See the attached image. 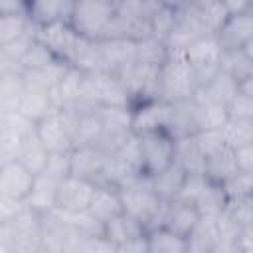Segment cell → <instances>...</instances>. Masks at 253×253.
Returning a JSON list of instances; mask_svg holds the SVG:
<instances>
[{
    "mask_svg": "<svg viewBox=\"0 0 253 253\" xmlns=\"http://www.w3.org/2000/svg\"><path fill=\"white\" fill-rule=\"evenodd\" d=\"M119 194H121V204H123V211L125 213H128L134 219H138L146 229L160 225L166 202L160 200L152 192L148 176L142 174L136 182L121 186Z\"/></svg>",
    "mask_w": 253,
    "mask_h": 253,
    "instance_id": "6da1fadb",
    "label": "cell"
},
{
    "mask_svg": "<svg viewBox=\"0 0 253 253\" xmlns=\"http://www.w3.org/2000/svg\"><path fill=\"white\" fill-rule=\"evenodd\" d=\"M196 89L198 83H196L194 67L180 53H170L168 59L158 69L156 97L176 103V101L192 99Z\"/></svg>",
    "mask_w": 253,
    "mask_h": 253,
    "instance_id": "7a4b0ae2",
    "label": "cell"
},
{
    "mask_svg": "<svg viewBox=\"0 0 253 253\" xmlns=\"http://www.w3.org/2000/svg\"><path fill=\"white\" fill-rule=\"evenodd\" d=\"M117 0H71L69 24L89 40H103L115 20Z\"/></svg>",
    "mask_w": 253,
    "mask_h": 253,
    "instance_id": "3957f363",
    "label": "cell"
},
{
    "mask_svg": "<svg viewBox=\"0 0 253 253\" xmlns=\"http://www.w3.org/2000/svg\"><path fill=\"white\" fill-rule=\"evenodd\" d=\"M77 105L89 107H130V99L119 81V77L111 71H85L81 99Z\"/></svg>",
    "mask_w": 253,
    "mask_h": 253,
    "instance_id": "277c9868",
    "label": "cell"
},
{
    "mask_svg": "<svg viewBox=\"0 0 253 253\" xmlns=\"http://www.w3.org/2000/svg\"><path fill=\"white\" fill-rule=\"evenodd\" d=\"M138 148H140V172L144 176H154L174 162L176 138L168 130L148 132L138 136Z\"/></svg>",
    "mask_w": 253,
    "mask_h": 253,
    "instance_id": "5b68a950",
    "label": "cell"
},
{
    "mask_svg": "<svg viewBox=\"0 0 253 253\" xmlns=\"http://www.w3.org/2000/svg\"><path fill=\"white\" fill-rule=\"evenodd\" d=\"M172 103L160 97L142 99L130 105V132L136 136L168 130L172 121Z\"/></svg>",
    "mask_w": 253,
    "mask_h": 253,
    "instance_id": "8992f818",
    "label": "cell"
},
{
    "mask_svg": "<svg viewBox=\"0 0 253 253\" xmlns=\"http://www.w3.org/2000/svg\"><path fill=\"white\" fill-rule=\"evenodd\" d=\"M34 132L49 152L71 150V111L67 107H53L49 113H45L40 121L34 123Z\"/></svg>",
    "mask_w": 253,
    "mask_h": 253,
    "instance_id": "52a82bcc",
    "label": "cell"
},
{
    "mask_svg": "<svg viewBox=\"0 0 253 253\" xmlns=\"http://www.w3.org/2000/svg\"><path fill=\"white\" fill-rule=\"evenodd\" d=\"M158 69L160 67H152V65H144L138 61H130L128 65H125L123 69H119L115 75L119 77V81L123 83L130 105L142 99H150L156 97V81H158Z\"/></svg>",
    "mask_w": 253,
    "mask_h": 253,
    "instance_id": "ba28073f",
    "label": "cell"
},
{
    "mask_svg": "<svg viewBox=\"0 0 253 253\" xmlns=\"http://www.w3.org/2000/svg\"><path fill=\"white\" fill-rule=\"evenodd\" d=\"M14 233V253H32L42 251L40 233H42V213L28 208L26 204L16 211V215L8 221Z\"/></svg>",
    "mask_w": 253,
    "mask_h": 253,
    "instance_id": "9c48e42d",
    "label": "cell"
},
{
    "mask_svg": "<svg viewBox=\"0 0 253 253\" xmlns=\"http://www.w3.org/2000/svg\"><path fill=\"white\" fill-rule=\"evenodd\" d=\"M95 182L69 174L57 184L55 208L61 211H83L89 208L91 196L95 192Z\"/></svg>",
    "mask_w": 253,
    "mask_h": 253,
    "instance_id": "30bf717a",
    "label": "cell"
},
{
    "mask_svg": "<svg viewBox=\"0 0 253 253\" xmlns=\"http://www.w3.org/2000/svg\"><path fill=\"white\" fill-rule=\"evenodd\" d=\"M34 34L42 43H45L53 51L55 57L65 59V61H69V55L73 53V49L81 38L75 32V28L69 24V20H59V22L36 28Z\"/></svg>",
    "mask_w": 253,
    "mask_h": 253,
    "instance_id": "8fae6325",
    "label": "cell"
},
{
    "mask_svg": "<svg viewBox=\"0 0 253 253\" xmlns=\"http://www.w3.org/2000/svg\"><path fill=\"white\" fill-rule=\"evenodd\" d=\"M109 152L97 144L71 148V174L101 184Z\"/></svg>",
    "mask_w": 253,
    "mask_h": 253,
    "instance_id": "7c38bea8",
    "label": "cell"
},
{
    "mask_svg": "<svg viewBox=\"0 0 253 253\" xmlns=\"http://www.w3.org/2000/svg\"><path fill=\"white\" fill-rule=\"evenodd\" d=\"M215 38L221 49H241L245 43L253 42V12L229 14L215 32Z\"/></svg>",
    "mask_w": 253,
    "mask_h": 253,
    "instance_id": "4fadbf2b",
    "label": "cell"
},
{
    "mask_svg": "<svg viewBox=\"0 0 253 253\" xmlns=\"http://www.w3.org/2000/svg\"><path fill=\"white\" fill-rule=\"evenodd\" d=\"M34 176L36 174H32L20 160L6 162L0 166V196L24 202L32 188Z\"/></svg>",
    "mask_w": 253,
    "mask_h": 253,
    "instance_id": "5bb4252c",
    "label": "cell"
},
{
    "mask_svg": "<svg viewBox=\"0 0 253 253\" xmlns=\"http://www.w3.org/2000/svg\"><path fill=\"white\" fill-rule=\"evenodd\" d=\"M101 55V71L117 73L130 61H134V42L125 38H105L97 40Z\"/></svg>",
    "mask_w": 253,
    "mask_h": 253,
    "instance_id": "9a60e30c",
    "label": "cell"
},
{
    "mask_svg": "<svg viewBox=\"0 0 253 253\" xmlns=\"http://www.w3.org/2000/svg\"><path fill=\"white\" fill-rule=\"evenodd\" d=\"M237 93V81L225 73L223 69H219L206 85L198 87L192 95V99L200 105L204 103H219V105H227L231 101V97Z\"/></svg>",
    "mask_w": 253,
    "mask_h": 253,
    "instance_id": "2e32d148",
    "label": "cell"
},
{
    "mask_svg": "<svg viewBox=\"0 0 253 253\" xmlns=\"http://www.w3.org/2000/svg\"><path fill=\"white\" fill-rule=\"evenodd\" d=\"M198 219H200V211L194 206L172 200V202H166V206H164L160 225L168 227L170 231H174L182 237H188L190 231L196 227Z\"/></svg>",
    "mask_w": 253,
    "mask_h": 253,
    "instance_id": "e0dca14e",
    "label": "cell"
},
{
    "mask_svg": "<svg viewBox=\"0 0 253 253\" xmlns=\"http://www.w3.org/2000/svg\"><path fill=\"white\" fill-rule=\"evenodd\" d=\"M71 0H28V20L34 28H42L59 20H69Z\"/></svg>",
    "mask_w": 253,
    "mask_h": 253,
    "instance_id": "ac0fdd59",
    "label": "cell"
},
{
    "mask_svg": "<svg viewBox=\"0 0 253 253\" xmlns=\"http://www.w3.org/2000/svg\"><path fill=\"white\" fill-rule=\"evenodd\" d=\"M87 211L95 219H99L101 223H105L111 217L119 215L123 211L119 188L117 186H111V184H97L95 186V192L91 196V202H89Z\"/></svg>",
    "mask_w": 253,
    "mask_h": 253,
    "instance_id": "d6986e66",
    "label": "cell"
},
{
    "mask_svg": "<svg viewBox=\"0 0 253 253\" xmlns=\"http://www.w3.org/2000/svg\"><path fill=\"white\" fill-rule=\"evenodd\" d=\"M57 180L40 172L34 176L32 188L24 200V204L32 210H36L38 213H47L55 208V198H57Z\"/></svg>",
    "mask_w": 253,
    "mask_h": 253,
    "instance_id": "ffe728a7",
    "label": "cell"
},
{
    "mask_svg": "<svg viewBox=\"0 0 253 253\" xmlns=\"http://www.w3.org/2000/svg\"><path fill=\"white\" fill-rule=\"evenodd\" d=\"M144 233H146V227L138 219H134L132 215H128L125 211H121L119 215H115L103 223V235L115 245V251L119 245L130 241V239L142 237Z\"/></svg>",
    "mask_w": 253,
    "mask_h": 253,
    "instance_id": "44dd1931",
    "label": "cell"
},
{
    "mask_svg": "<svg viewBox=\"0 0 253 253\" xmlns=\"http://www.w3.org/2000/svg\"><path fill=\"white\" fill-rule=\"evenodd\" d=\"M53 107L55 105H53V99H51V91H47L43 87H38V85L26 83L22 99H20V105H18L16 111L20 115H24L26 119H30L32 123H36L45 113H49Z\"/></svg>",
    "mask_w": 253,
    "mask_h": 253,
    "instance_id": "7402d4cb",
    "label": "cell"
},
{
    "mask_svg": "<svg viewBox=\"0 0 253 253\" xmlns=\"http://www.w3.org/2000/svg\"><path fill=\"white\" fill-rule=\"evenodd\" d=\"M83 75L85 71L75 67V65H69L67 71L63 73V77L57 81V85L51 89V99H53V105L63 109V107H71V105H77L79 99H81V87H83Z\"/></svg>",
    "mask_w": 253,
    "mask_h": 253,
    "instance_id": "603a6c76",
    "label": "cell"
},
{
    "mask_svg": "<svg viewBox=\"0 0 253 253\" xmlns=\"http://www.w3.org/2000/svg\"><path fill=\"white\" fill-rule=\"evenodd\" d=\"M221 55V45L215 38V34H206L194 40L184 51L182 57L192 65V67H204V65H213L219 63Z\"/></svg>",
    "mask_w": 253,
    "mask_h": 253,
    "instance_id": "cb8c5ba5",
    "label": "cell"
},
{
    "mask_svg": "<svg viewBox=\"0 0 253 253\" xmlns=\"http://www.w3.org/2000/svg\"><path fill=\"white\" fill-rule=\"evenodd\" d=\"M219 69L229 73L235 81L253 75V42L245 43L241 49H221Z\"/></svg>",
    "mask_w": 253,
    "mask_h": 253,
    "instance_id": "d4e9b609",
    "label": "cell"
},
{
    "mask_svg": "<svg viewBox=\"0 0 253 253\" xmlns=\"http://www.w3.org/2000/svg\"><path fill=\"white\" fill-rule=\"evenodd\" d=\"M172 121L168 126V132L174 138H182V136H192L194 132H198V105L194 99H186V101H176L172 103Z\"/></svg>",
    "mask_w": 253,
    "mask_h": 253,
    "instance_id": "484cf974",
    "label": "cell"
},
{
    "mask_svg": "<svg viewBox=\"0 0 253 253\" xmlns=\"http://www.w3.org/2000/svg\"><path fill=\"white\" fill-rule=\"evenodd\" d=\"M148 178H150V188H152V192H154L160 200L172 202V200H176V196H178V192H180V188H182V182H184V178H186V172H184V168L174 160L168 168H164V170H160L158 174L148 176Z\"/></svg>",
    "mask_w": 253,
    "mask_h": 253,
    "instance_id": "4316f807",
    "label": "cell"
},
{
    "mask_svg": "<svg viewBox=\"0 0 253 253\" xmlns=\"http://www.w3.org/2000/svg\"><path fill=\"white\" fill-rule=\"evenodd\" d=\"M215 215H200L196 227L186 237V251L211 253L215 245Z\"/></svg>",
    "mask_w": 253,
    "mask_h": 253,
    "instance_id": "83f0119b",
    "label": "cell"
},
{
    "mask_svg": "<svg viewBox=\"0 0 253 253\" xmlns=\"http://www.w3.org/2000/svg\"><path fill=\"white\" fill-rule=\"evenodd\" d=\"M146 245L148 253H186V237L164 225L146 229Z\"/></svg>",
    "mask_w": 253,
    "mask_h": 253,
    "instance_id": "f1b7e54d",
    "label": "cell"
},
{
    "mask_svg": "<svg viewBox=\"0 0 253 253\" xmlns=\"http://www.w3.org/2000/svg\"><path fill=\"white\" fill-rule=\"evenodd\" d=\"M47 156H49V150L40 142L36 132H32L22 140V146H20V152H18L16 160H20L32 174H40L45 168Z\"/></svg>",
    "mask_w": 253,
    "mask_h": 253,
    "instance_id": "f546056e",
    "label": "cell"
},
{
    "mask_svg": "<svg viewBox=\"0 0 253 253\" xmlns=\"http://www.w3.org/2000/svg\"><path fill=\"white\" fill-rule=\"evenodd\" d=\"M225 204H227V196L221 184L206 178V184L194 202V208L200 211V215H217L225 210Z\"/></svg>",
    "mask_w": 253,
    "mask_h": 253,
    "instance_id": "4dcf8cb0",
    "label": "cell"
},
{
    "mask_svg": "<svg viewBox=\"0 0 253 253\" xmlns=\"http://www.w3.org/2000/svg\"><path fill=\"white\" fill-rule=\"evenodd\" d=\"M237 172V166H235V160H233V150L231 148H221L219 152L211 154L206 158V164H204V176L211 182H217V184H223L227 178H231L233 174Z\"/></svg>",
    "mask_w": 253,
    "mask_h": 253,
    "instance_id": "1f68e13d",
    "label": "cell"
},
{
    "mask_svg": "<svg viewBox=\"0 0 253 253\" xmlns=\"http://www.w3.org/2000/svg\"><path fill=\"white\" fill-rule=\"evenodd\" d=\"M168 55H170L168 47H166L164 40H160V38L146 36V38L134 42V61H138V63L160 67L168 59Z\"/></svg>",
    "mask_w": 253,
    "mask_h": 253,
    "instance_id": "d6a6232c",
    "label": "cell"
},
{
    "mask_svg": "<svg viewBox=\"0 0 253 253\" xmlns=\"http://www.w3.org/2000/svg\"><path fill=\"white\" fill-rule=\"evenodd\" d=\"M174 160L184 168L186 174H204V164L206 158L196 146L192 136H182L176 138V156Z\"/></svg>",
    "mask_w": 253,
    "mask_h": 253,
    "instance_id": "836d02e7",
    "label": "cell"
},
{
    "mask_svg": "<svg viewBox=\"0 0 253 253\" xmlns=\"http://www.w3.org/2000/svg\"><path fill=\"white\" fill-rule=\"evenodd\" d=\"M69 63L65 59H53L51 63H47L45 67H40V69H32V71H24V81L30 83V85H38V87H43L47 91H51L57 81L63 77V73L67 71Z\"/></svg>",
    "mask_w": 253,
    "mask_h": 253,
    "instance_id": "e575fe53",
    "label": "cell"
},
{
    "mask_svg": "<svg viewBox=\"0 0 253 253\" xmlns=\"http://www.w3.org/2000/svg\"><path fill=\"white\" fill-rule=\"evenodd\" d=\"M227 148H239L253 142V119H227L219 128Z\"/></svg>",
    "mask_w": 253,
    "mask_h": 253,
    "instance_id": "d590c367",
    "label": "cell"
},
{
    "mask_svg": "<svg viewBox=\"0 0 253 253\" xmlns=\"http://www.w3.org/2000/svg\"><path fill=\"white\" fill-rule=\"evenodd\" d=\"M26 81L24 73H4L0 75V109L16 111L24 93Z\"/></svg>",
    "mask_w": 253,
    "mask_h": 253,
    "instance_id": "8d00e7d4",
    "label": "cell"
},
{
    "mask_svg": "<svg viewBox=\"0 0 253 253\" xmlns=\"http://www.w3.org/2000/svg\"><path fill=\"white\" fill-rule=\"evenodd\" d=\"M176 20H178V10L176 8H170L166 4H156L150 12V36L154 38H160L164 40L176 26Z\"/></svg>",
    "mask_w": 253,
    "mask_h": 253,
    "instance_id": "74e56055",
    "label": "cell"
},
{
    "mask_svg": "<svg viewBox=\"0 0 253 253\" xmlns=\"http://www.w3.org/2000/svg\"><path fill=\"white\" fill-rule=\"evenodd\" d=\"M53 59H57V57L53 55V51H51L45 43H42V42L36 38V34H34V40H32V43L28 45V49L24 51L20 63H22V69H24V71H32V69L45 67V65L51 63Z\"/></svg>",
    "mask_w": 253,
    "mask_h": 253,
    "instance_id": "f35d334b",
    "label": "cell"
},
{
    "mask_svg": "<svg viewBox=\"0 0 253 253\" xmlns=\"http://www.w3.org/2000/svg\"><path fill=\"white\" fill-rule=\"evenodd\" d=\"M34 26L26 16H0V47L22 38Z\"/></svg>",
    "mask_w": 253,
    "mask_h": 253,
    "instance_id": "ab89813d",
    "label": "cell"
},
{
    "mask_svg": "<svg viewBox=\"0 0 253 253\" xmlns=\"http://www.w3.org/2000/svg\"><path fill=\"white\" fill-rule=\"evenodd\" d=\"M198 105V128H221L223 123L227 121V111L225 105L219 103H196Z\"/></svg>",
    "mask_w": 253,
    "mask_h": 253,
    "instance_id": "60d3db41",
    "label": "cell"
},
{
    "mask_svg": "<svg viewBox=\"0 0 253 253\" xmlns=\"http://www.w3.org/2000/svg\"><path fill=\"white\" fill-rule=\"evenodd\" d=\"M154 6L148 0H117L115 16L121 20H148Z\"/></svg>",
    "mask_w": 253,
    "mask_h": 253,
    "instance_id": "b9f144b4",
    "label": "cell"
},
{
    "mask_svg": "<svg viewBox=\"0 0 253 253\" xmlns=\"http://www.w3.org/2000/svg\"><path fill=\"white\" fill-rule=\"evenodd\" d=\"M223 211H225L231 219H235L239 227L253 225V196L227 200V204H225V210H223Z\"/></svg>",
    "mask_w": 253,
    "mask_h": 253,
    "instance_id": "7bdbcfd3",
    "label": "cell"
},
{
    "mask_svg": "<svg viewBox=\"0 0 253 253\" xmlns=\"http://www.w3.org/2000/svg\"><path fill=\"white\" fill-rule=\"evenodd\" d=\"M196 146L200 148V152L204 154V158L219 152L221 148H225V142H223V136H221V130L219 128H204V130H198L192 134Z\"/></svg>",
    "mask_w": 253,
    "mask_h": 253,
    "instance_id": "ee69618b",
    "label": "cell"
},
{
    "mask_svg": "<svg viewBox=\"0 0 253 253\" xmlns=\"http://www.w3.org/2000/svg\"><path fill=\"white\" fill-rule=\"evenodd\" d=\"M43 174L55 178L57 182L71 174V150H53L47 156Z\"/></svg>",
    "mask_w": 253,
    "mask_h": 253,
    "instance_id": "f6af8a7d",
    "label": "cell"
},
{
    "mask_svg": "<svg viewBox=\"0 0 253 253\" xmlns=\"http://www.w3.org/2000/svg\"><path fill=\"white\" fill-rule=\"evenodd\" d=\"M227 200H235V198H245V196H253V174L247 172H235L231 178H227L221 184Z\"/></svg>",
    "mask_w": 253,
    "mask_h": 253,
    "instance_id": "bcb514c9",
    "label": "cell"
},
{
    "mask_svg": "<svg viewBox=\"0 0 253 253\" xmlns=\"http://www.w3.org/2000/svg\"><path fill=\"white\" fill-rule=\"evenodd\" d=\"M24 138L26 136H20V134L0 126V166H4L10 160H16Z\"/></svg>",
    "mask_w": 253,
    "mask_h": 253,
    "instance_id": "7dc6e473",
    "label": "cell"
},
{
    "mask_svg": "<svg viewBox=\"0 0 253 253\" xmlns=\"http://www.w3.org/2000/svg\"><path fill=\"white\" fill-rule=\"evenodd\" d=\"M204 184H206V176H204V174H186V178H184V182H182V188H180L176 200L194 206V202H196L200 190L204 188Z\"/></svg>",
    "mask_w": 253,
    "mask_h": 253,
    "instance_id": "c3c4849f",
    "label": "cell"
},
{
    "mask_svg": "<svg viewBox=\"0 0 253 253\" xmlns=\"http://www.w3.org/2000/svg\"><path fill=\"white\" fill-rule=\"evenodd\" d=\"M227 119H253V97L235 93L225 105Z\"/></svg>",
    "mask_w": 253,
    "mask_h": 253,
    "instance_id": "681fc988",
    "label": "cell"
},
{
    "mask_svg": "<svg viewBox=\"0 0 253 253\" xmlns=\"http://www.w3.org/2000/svg\"><path fill=\"white\" fill-rule=\"evenodd\" d=\"M200 12H202L204 24H206V28L210 30V34H215V32L221 28V24L227 20V16H229L221 2H215V4H211V6H208V8L200 10Z\"/></svg>",
    "mask_w": 253,
    "mask_h": 253,
    "instance_id": "f907efd6",
    "label": "cell"
},
{
    "mask_svg": "<svg viewBox=\"0 0 253 253\" xmlns=\"http://www.w3.org/2000/svg\"><path fill=\"white\" fill-rule=\"evenodd\" d=\"M233 160L237 166V172H247L253 174V142L233 148Z\"/></svg>",
    "mask_w": 253,
    "mask_h": 253,
    "instance_id": "816d5d0a",
    "label": "cell"
},
{
    "mask_svg": "<svg viewBox=\"0 0 253 253\" xmlns=\"http://www.w3.org/2000/svg\"><path fill=\"white\" fill-rule=\"evenodd\" d=\"M26 14H28V0H0V16H26Z\"/></svg>",
    "mask_w": 253,
    "mask_h": 253,
    "instance_id": "f5cc1de1",
    "label": "cell"
},
{
    "mask_svg": "<svg viewBox=\"0 0 253 253\" xmlns=\"http://www.w3.org/2000/svg\"><path fill=\"white\" fill-rule=\"evenodd\" d=\"M235 251L237 253H251L253 251V225L239 229V235L235 239Z\"/></svg>",
    "mask_w": 253,
    "mask_h": 253,
    "instance_id": "db71d44e",
    "label": "cell"
},
{
    "mask_svg": "<svg viewBox=\"0 0 253 253\" xmlns=\"http://www.w3.org/2000/svg\"><path fill=\"white\" fill-rule=\"evenodd\" d=\"M22 206H24V202H20V200L0 196V221H10Z\"/></svg>",
    "mask_w": 253,
    "mask_h": 253,
    "instance_id": "11a10c76",
    "label": "cell"
},
{
    "mask_svg": "<svg viewBox=\"0 0 253 253\" xmlns=\"http://www.w3.org/2000/svg\"><path fill=\"white\" fill-rule=\"evenodd\" d=\"M4 73H24L20 59L12 57L10 53H6L4 49H0V75Z\"/></svg>",
    "mask_w": 253,
    "mask_h": 253,
    "instance_id": "9f6ffc18",
    "label": "cell"
},
{
    "mask_svg": "<svg viewBox=\"0 0 253 253\" xmlns=\"http://www.w3.org/2000/svg\"><path fill=\"white\" fill-rule=\"evenodd\" d=\"M115 253H148V245H146V233L142 237H136V239H130L123 245L117 247Z\"/></svg>",
    "mask_w": 253,
    "mask_h": 253,
    "instance_id": "6f0895ef",
    "label": "cell"
},
{
    "mask_svg": "<svg viewBox=\"0 0 253 253\" xmlns=\"http://www.w3.org/2000/svg\"><path fill=\"white\" fill-rule=\"evenodd\" d=\"M14 251V233L8 221H0V253Z\"/></svg>",
    "mask_w": 253,
    "mask_h": 253,
    "instance_id": "680465c9",
    "label": "cell"
},
{
    "mask_svg": "<svg viewBox=\"0 0 253 253\" xmlns=\"http://www.w3.org/2000/svg\"><path fill=\"white\" fill-rule=\"evenodd\" d=\"M223 4V8L227 10V14H241V12H249L253 0H219Z\"/></svg>",
    "mask_w": 253,
    "mask_h": 253,
    "instance_id": "91938a15",
    "label": "cell"
},
{
    "mask_svg": "<svg viewBox=\"0 0 253 253\" xmlns=\"http://www.w3.org/2000/svg\"><path fill=\"white\" fill-rule=\"evenodd\" d=\"M237 93L247 95V97H253V75L237 81Z\"/></svg>",
    "mask_w": 253,
    "mask_h": 253,
    "instance_id": "94428289",
    "label": "cell"
},
{
    "mask_svg": "<svg viewBox=\"0 0 253 253\" xmlns=\"http://www.w3.org/2000/svg\"><path fill=\"white\" fill-rule=\"evenodd\" d=\"M215 2H219V0H186V4H188V6L198 8V10H204V8H208V6L215 4Z\"/></svg>",
    "mask_w": 253,
    "mask_h": 253,
    "instance_id": "6125c7cd",
    "label": "cell"
},
{
    "mask_svg": "<svg viewBox=\"0 0 253 253\" xmlns=\"http://www.w3.org/2000/svg\"><path fill=\"white\" fill-rule=\"evenodd\" d=\"M162 4H166V6H170V8H182L184 4H186V0H162Z\"/></svg>",
    "mask_w": 253,
    "mask_h": 253,
    "instance_id": "be15d7a7",
    "label": "cell"
},
{
    "mask_svg": "<svg viewBox=\"0 0 253 253\" xmlns=\"http://www.w3.org/2000/svg\"><path fill=\"white\" fill-rule=\"evenodd\" d=\"M4 113H6V111H2V109H0V126H2V119H4Z\"/></svg>",
    "mask_w": 253,
    "mask_h": 253,
    "instance_id": "e7e4bbea",
    "label": "cell"
},
{
    "mask_svg": "<svg viewBox=\"0 0 253 253\" xmlns=\"http://www.w3.org/2000/svg\"><path fill=\"white\" fill-rule=\"evenodd\" d=\"M150 4H162V0H148Z\"/></svg>",
    "mask_w": 253,
    "mask_h": 253,
    "instance_id": "03108f58",
    "label": "cell"
}]
</instances>
